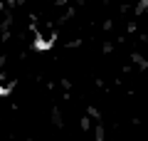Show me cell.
<instances>
[{"label":"cell","mask_w":148,"mask_h":141,"mask_svg":"<svg viewBox=\"0 0 148 141\" xmlns=\"http://www.w3.org/2000/svg\"><path fill=\"white\" fill-rule=\"evenodd\" d=\"M52 42H54V30H42V32H37V47H40V50L52 47Z\"/></svg>","instance_id":"cell-1"},{"label":"cell","mask_w":148,"mask_h":141,"mask_svg":"<svg viewBox=\"0 0 148 141\" xmlns=\"http://www.w3.org/2000/svg\"><path fill=\"white\" fill-rule=\"evenodd\" d=\"M12 89V82L10 79H3V82H0V94H8Z\"/></svg>","instance_id":"cell-2"}]
</instances>
